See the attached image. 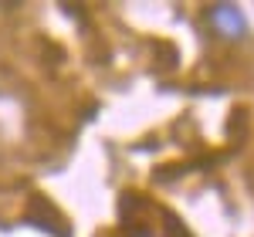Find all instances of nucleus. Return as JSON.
<instances>
[{
  "instance_id": "nucleus-1",
  "label": "nucleus",
  "mask_w": 254,
  "mask_h": 237,
  "mask_svg": "<svg viewBox=\"0 0 254 237\" xmlns=\"http://www.w3.org/2000/svg\"><path fill=\"white\" fill-rule=\"evenodd\" d=\"M207 20H210L217 38L231 41V44L248 38V17L241 14V7H234V3H214L210 14H207Z\"/></svg>"
}]
</instances>
